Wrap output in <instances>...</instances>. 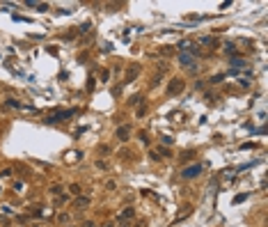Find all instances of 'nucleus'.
<instances>
[{"label": "nucleus", "mask_w": 268, "mask_h": 227, "mask_svg": "<svg viewBox=\"0 0 268 227\" xmlns=\"http://www.w3.org/2000/svg\"><path fill=\"white\" fill-rule=\"evenodd\" d=\"M7 106H12V108H21V103H18L16 99H7Z\"/></svg>", "instance_id": "obj_9"}, {"label": "nucleus", "mask_w": 268, "mask_h": 227, "mask_svg": "<svg viewBox=\"0 0 268 227\" xmlns=\"http://www.w3.org/2000/svg\"><path fill=\"white\" fill-rule=\"evenodd\" d=\"M82 227H94V223H85V225H82Z\"/></svg>", "instance_id": "obj_15"}, {"label": "nucleus", "mask_w": 268, "mask_h": 227, "mask_svg": "<svg viewBox=\"0 0 268 227\" xmlns=\"http://www.w3.org/2000/svg\"><path fill=\"white\" fill-rule=\"evenodd\" d=\"M121 218H133V209H124V214H121Z\"/></svg>", "instance_id": "obj_10"}, {"label": "nucleus", "mask_w": 268, "mask_h": 227, "mask_svg": "<svg viewBox=\"0 0 268 227\" xmlns=\"http://www.w3.org/2000/svg\"><path fill=\"white\" fill-rule=\"evenodd\" d=\"M179 60H181V64H186V67H193V55H188V53L179 55Z\"/></svg>", "instance_id": "obj_5"}, {"label": "nucleus", "mask_w": 268, "mask_h": 227, "mask_svg": "<svg viewBox=\"0 0 268 227\" xmlns=\"http://www.w3.org/2000/svg\"><path fill=\"white\" fill-rule=\"evenodd\" d=\"M179 48H181V51H188V48H190V44H188V41H181V44H179Z\"/></svg>", "instance_id": "obj_14"}, {"label": "nucleus", "mask_w": 268, "mask_h": 227, "mask_svg": "<svg viewBox=\"0 0 268 227\" xmlns=\"http://www.w3.org/2000/svg\"><path fill=\"white\" fill-rule=\"evenodd\" d=\"M138 71H140V69H138L135 64H133V67H128V71H126V80H124V83H133L135 76H138Z\"/></svg>", "instance_id": "obj_4"}, {"label": "nucleus", "mask_w": 268, "mask_h": 227, "mask_svg": "<svg viewBox=\"0 0 268 227\" xmlns=\"http://www.w3.org/2000/svg\"><path fill=\"white\" fill-rule=\"evenodd\" d=\"M90 28H92V23H82V25H80V32H87Z\"/></svg>", "instance_id": "obj_13"}, {"label": "nucleus", "mask_w": 268, "mask_h": 227, "mask_svg": "<svg viewBox=\"0 0 268 227\" xmlns=\"http://www.w3.org/2000/svg\"><path fill=\"white\" fill-rule=\"evenodd\" d=\"M90 204V197H78L76 200V206H87Z\"/></svg>", "instance_id": "obj_7"}, {"label": "nucleus", "mask_w": 268, "mask_h": 227, "mask_svg": "<svg viewBox=\"0 0 268 227\" xmlns=\"http://www.w3.org/2000/svg\"><path fill=\"white\" fill-rule=\"evenodd\" d=\"M117 138L119 140H128V126H121L119 131H117Z\"/></svg>", "instance_id": "obj_6"}, {"label": "nucleus", "mask_w": 268, "mask_h": 227, "mask_svg": "<svg viewBox=\"0 0 268 227\" xmlns=\"http://www.w3.org/2000/svg\"><path fill=\"white\" fill-rule=\"evenodd\" d=\"M57 220H60V223H67V220H69V216H67V214H60V216H57Z\"/></svg>", "instance_id": "obj_12"}, {"label": "nucleus", "mask_w": 268, "mask_h": 227, "mask_svg": "<svg viewBox=\"0 0 268 227\" xmlns=\"http://www.w3.org/2000/svg\"><path fill=\"white\" fill-rule=\"evenodd\" d=\"M183 87H186V83H183L181 78H172L170 85H167V94L174 96V94H179V92H183Z\"/></svg>", "instance_id": "obj_2"}, {"label": "nucleus", "mask_w": 268, "mask_h": 227, "mask_svg": "<svg viewBox=\"0 0 268 227\" xmlns=\"http://www.w3.org/2000/svg\"><path fill=\"white\" fill-rule=\"evenodd\" d=\"M71 115H76V110H55V113L48 115L46 122L48 124H57V122H62V119H69Z\"/></svg>", "instance_id": "obj_1"}, {"label": "nucleus", "mask_w": 268, "mask_h": 227, "mask_svg": "<svg viewBox=\"0 0 268 227\" xmlns=\"http://www.w3.org/2000/svg\"><path fill=\"white\" fill-rule=\"evenodd\" d=\"M247 200V193H241L238 197H234V204H238V202H245Z\"/></svg>", "instance_id": "obj_8"}, {"label": "nucleus", "mask_w": 268, "mask_h": 227, "mask_svg": "<svg viewBox=\"0 0 268 227\" xmlns=\"http://www.w3.org/2000/svg\"><path fill=\"white\" fill-rule=\"evenodd\" d=\"M69 190L76 195V193H80V186H78V183H71V188H69Z\"/></svg>", "instance_id": "obj_11"}, {"label": "nucleus", "mask_w": 268, "mask_h": 227, "mask_svg": "<svg viewBox=\"0 0 268 227\" xmlns=\"http://www.w3.org/2000/svg\"><path fill=\"white\" fill-rule=\"evenodd\" d=\"M199 172H202V165H190V167H186V170H181V177L183 179H193Z\"/></svg>", "instance_id": "obj_3"}]
</instances>
